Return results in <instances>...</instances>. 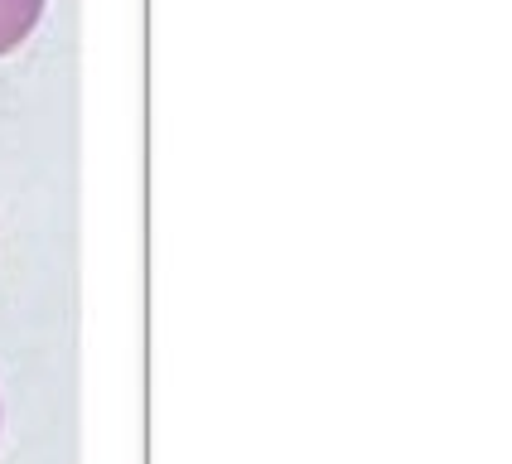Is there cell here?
<instances>
[{
    "mask_svg": "<svg viewBox=\"0 0 512 464\" xmlns=\"http://www.w3.org/2000/svg\"><path fill=\"white\" fill-rule=\"evenodd\" d=\"M39 15H44V0H0V54L25 44Z\"/></svg>",
    "mask_w": 512,
    "mask_h": 464,
    "instance_id": "cell-1",
    "label": "cell"
}]
</instances>
